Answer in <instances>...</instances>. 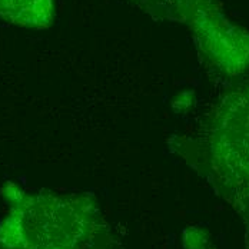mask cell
Returning a JSON list of instances; mask_svg holds the SVG:
<instances>
[{
  "label": "cell",
  "instance_id": "cell-2",
  "mask_svg": "<svg viewBox=\"0 0 249 249\" xmlns=\"http://www.w3.org/2000/svg\"><path fill=\"white\" fill-rule=\"evenodd\" d=\"M0 16L15 25L46 29L53 20V0H0Z\"/></svg>",
  "mask_w": 249,
  "mask_h": 249
},
{
  "label": "cell",
  "instance_id": "cell-1",
  "mask_svg": "<svg viewBox=\"0 0 249 249\" xmlns=\"http://www.w3.org/2000/svg\"><path fill=\"white\" fill-rule=\"evenodd\" d=\"M222 194L239 209L249 238V79L231 88L196 141Z\"/></svg>",
  "mask_w": 249,
  "mask_h": 249
}]
</instances>
